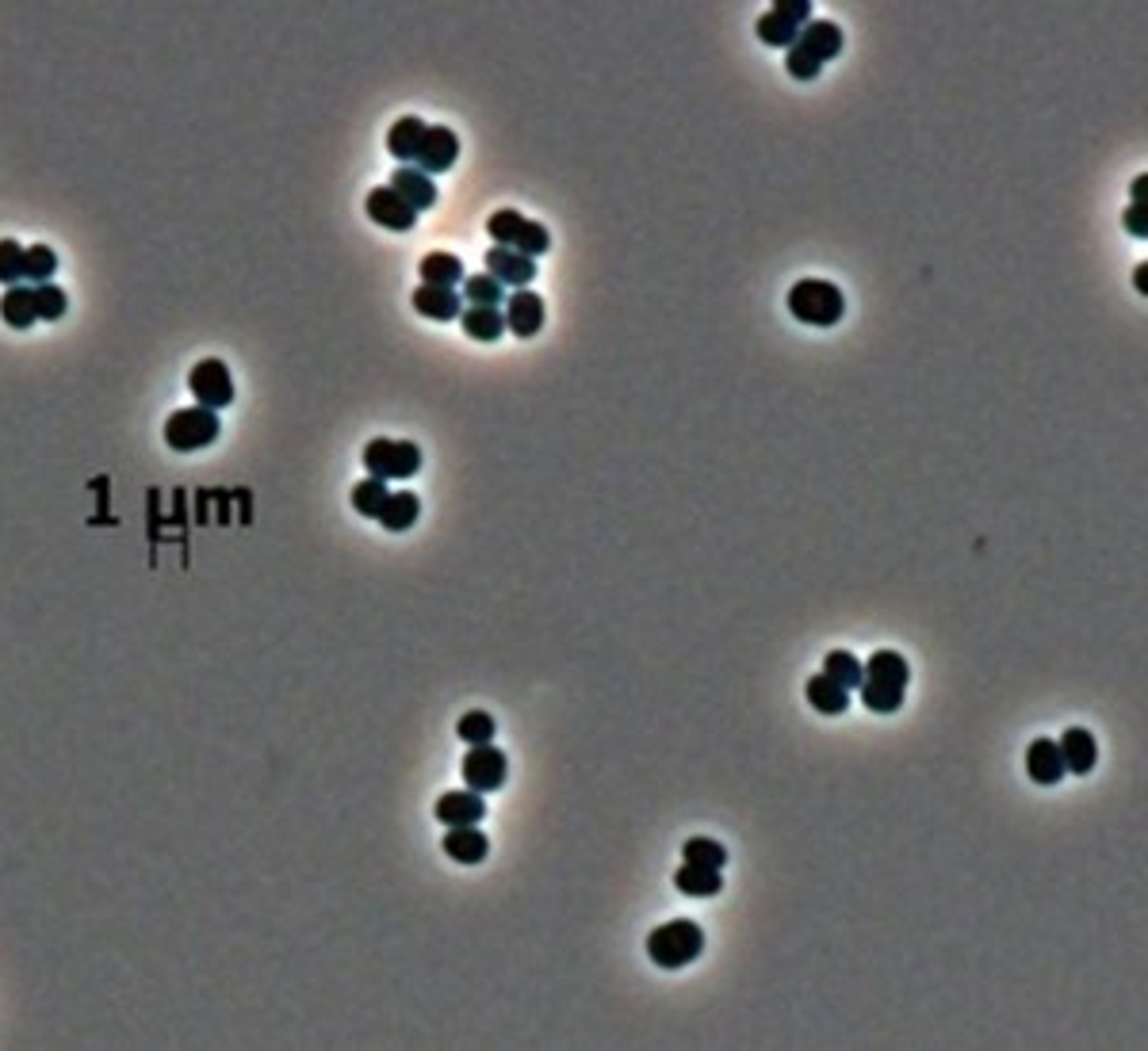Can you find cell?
<instances>
[{
	"mask_svg": "<svg viewBox=\"0 0 1148 1051\" xmlns=\"http://www.w3.org/2000/svg\"><path fill=\"white\" fill-rule=\"evenodd\" d=\"M754 35L762 39L765 46H796V35H801V28H793L789 20H781L777 12H765L759 15V23H754Z\"/></svg>",
	"mask_w": 1148,
	"mask_h": 1051,
	"instance_id": "obj_31",
	"label": "cell"
},
{
	"mask_svg": "<svg viewBox=\"0 0 1148 1051\" xmlns=\"http://www.w3.org/2000/svg\"><path fill=\"white\" fill-rule=\"evenodd\" d=\"M35 311L39 322H62V314L70 311V298L58 283H35Z\"/></svg>",
	"mask_w": 1148,
	"mask_h": 1051,
	"instance_id": "obj_34",
	"label": "cell"
},
{
	"mask_svg": "<svg viewBox=\"0 0 1148 1051\" xmlns=\"http://www.w3.org/2000/svg\"><path fill=\"white\" fill-rule=\"evenodd\" d=\"M364 466H368L372 479H414V474L421 471V448L410 444V440H372L368 448H364Z\"/></svg>",
	"mask_w": 1148,
	"mask_h": 1051,
	"instance_id": "obj_6",
	"label": "cell"
},
{
	"mask_svg": "<svg viewBox=\"0 0 1148 1051\" xmlns=\"http://www.w3.org/2000/svg\"><path fill=\"white\" fill-rule=\"evenodd\" d=\"M544 322H547V306L536 291L521 287L505 298V329H510L513 337H521V340L536 337V333L544 329Z\"/></svg>",
	"mask_w": 1148,
	"mask_h": 1051,
	"instance_id": "obj_9",
	"label": "cell"
},
{
	"mask_svg": "<svg viewBox=\"0 0 1148 1051\" xmlns=\"http://www.w3.org/2000/svg\"><path fill=\"white\" fill-rule=\"evenodd\" d=\"M796 46L804 50L808 57H815L820 65H827L831 57L843 54V28L831 20H812L801 28V35H796Z\"/></svg>",
	"mask_w": 1148,
	"mask_h": 1051,
	"instance_id": "obj_14",
	"label": "cell"
},
{
	"mask_svg": "<svg viewBox=\"0 0 1148 1051\" xmlns=\"http://www.w3.org/2000/svg\"><path fill=\"white\" fill-rule=\"evenodd\" d=\"M862 704L869 707L873 715H893L900 712L904 704V692H908L911 681V665L900 650H873L869 658L862 662Z\"/></svg>",
	"mask_w": 1148,
	"mask_h": 1051,
	"instance_id": "obj_1",
	"label": "cell"
},
{
	"mask_svg": "<svg viewBox=\"0 0 1148 1051\" xmlns=\"http://www.w3.org/2000/svg\"><path fill=\"white\" fill-rule=\"evenodd\" d=\"M789 314L804 325H815V329H831V325L843 322L846 298L827 280H801L789 291Z\"/></svg>",
	"mask_w": 1148,
	"mask_h": 1051,
	"instance_id": "obj_3",
	"label": "cell"
},
{
	"mask_svg": "<svg viewBox=\"0 0 1148 1051\" xmlns=\"http://www.w3.org/2000/svg\"><path fill=\"white\" fill-rule=\"evenodd\" d=\"M674 887L689 898H712L723 891V875H720V869H705V864L681 861V869L674 872Z\"/></svg>",
	"mask_w": 1148,
	"mask_h": 1051,
	"instance_id": "obj_21",
	"label": "cell"
},
{
	"mask_svg": "<svg viewBox=\"0 0 1148 1051\" xmlns=\"http://www.w3.org/2000/svg\"><path fill=\"white\" fill-rule=\"evenodd\" d=\"M701 953H705V929L697 922H689V917H674V922L651 929V937H647V956L659 967H667V971L689 967Z\"/></svg>",
	"mask_w": 1148,
	"mask_h": 1051,
	"instance_id": "obj_2",
	"label": "cell"
},
{
	"mask_svg": "<svg viewBox=\"0 0 1148 1051\" xmlns=\"http://www.w3.org/2000/svg\"><path fill=\"white\" fill-rule=\"evenodd\" d=\"M421 516V502L418 494H410V490H398V494H390L387 502H383L379 516L376 521L383 524L387 532H410L414 521Z\"/></svg>",
	"mask_w": 1148,
	"mask_h": 1051,
	"instance_id": "obj_23",
	"label": "cell"
},
{
	"mask_svg": "<svg viewBox=\"0 0 1148 1051\" xmlns=\"http://www.w3.org/2000/svg\"><path fill=\"white\" fill-rule=\"evenodd\" d=\"M219 432H222L219 413L203 410V406H188V410L169 413V421H165V444H169L173 452H199V448H211L215 440H219Z\"/></svg>",
	"mask_w": 1148,
	"mask_h": 1051,
	"instance_id": "obj_5",
	"label": "cell"
},
{
	"mask_svg": "<svg viewBox=\"0 0 1148 1051\" xmlns=\"http://www.w3.org/2000/svg\"><path fill=\"white\" fill-rule=\"evenodd\" d=\"M463 298H468V306H502L505 287L490 272L463 275Z\"/></svg>",
	"mask_w": 1148,
	"mask_h": 1051,
	"instance_id": "obj_28",
	"label": "cell"
},
{
	"mask_svg": "<svg viewBox=\"0 0 1148 1051\" xmlns=\"http://www.w3.org/2000/svg\"><path fill=\"white\" fill-rule=\"evenodd\" d=\"M1134 280H1137V291H1141V295H1148V264H1137V275H1134Z\"/></svg>",
	"mask_w": 1148,
	"mask_h": 1051,
	"instance_id": "obj_40",
	"label": "cell"
},
{
	"mask_svg": "<svg viewBox=\"0 0 1148 1051\" xmlns=\"http://www.w3.org/2000/svg\"><path fill=\"white\" fill-rule=\"evenodd\" d=\"M410 306L421 318H432V322H456L463 314L460 295H456L452 287H432V283H421V287L414 291Z\"/></svg>",
	"mask_w": 1148,
	"mask_h": 1051,
	"instance_id": "obj_17",
	"label": "cell"
},
{
	"mask_svg": "<svg viewBox=\"0 0 1148 1051\" xmlns=\"http://www.w3.org/2000/svg\"><path fill=\"white\" fill-rule=\"evenodd\" d=\"M494 731L498 723L490 712H468L456 723V734H460V742H468V746H487V742H494Z\"/></svg>",
	"mask_w": 1148,
	"mask_h": 1051,
	"instance_id": "obj_33",
	"label": "cell"
},
{
	"mask_svg": "<svg viewBox=\"0 0 1148 1051\" xmlns=\"http://www.w3.org/2000/svg\"><path fill=\"white\" fill-rule=\"evenodd\" d=\"M460 325L471 340H498L505 333V314L498 306H463Z\"/></svg>",
	"mask_w": 1148,
	"mask_h": 1051,
	"instance_id": "obj_26",
	"label": "cell"
},
{
	"mask_svg": "<svg viewBox=\"0 0 1148 1051\" xmlns=\"http://www.w3.org/2000/svg\"><path fill=\"white\" fill-rule=\"evenodd\" d=\"M188 390L203 410L219 413L222 406L234 402V379H230V367L222 360H199L188 375Z\"/></svg>",
	"mask_w": 1148,
	"mask_h": 1051,
	"instance_id": "obj_7",
	"label": "cell"
},
{
	"mask_svg": "<svg viewBox=\"0 0 1148 1051\" xmlns=\"http://www.w3.org/2000/svg\"><path fill=\"white\" fill-rule=\"evenodd\" d=\"M1121 227H1126V233H1134V238H1148V211L1145 207H1126V214H1121Z\"/></svg>",
	"mask_w": 1148,
	"mask_h": 1051,
	"instance_id": "obj_38",
	"label": "cell"
},
{
	"mask_svg": "<svg viewBox=\"0 0 1148 1051\" xmlns=\"http://www.w3.org/2000/svg\"><path fill=\"white\" fill-rule=\"evenodd\" d=\"M368 219L379 222L383 230L406 233V230H414V222H418V211H414V207L406 203V199L398 196L395 188H387V183H383V188L368 191Z\"/></svg>",
	"mask_w": 1148,
	"mask_h": 1051,
	"instance_id": "obj_10",
	"label": "cell"
},
{
	"mask_svg": "<svg viewBox=\"0 0 1148 1051\" xmlns=\"http://www.w3.org/2000/svg\"><path fill=\"white\" fill-rule=\"evenodd\" d=\"M823 677H831L835 685H843L846 692L862 689V662L858 654H850V650H831L827 658H823Z\"/></svg>",
	"mask_w": 1148,
	"mask_h": 1051,
	"instance_id": "obj_27",
	"label": "cell"
},
{
	"mask_svg": "<svg viewBox=\"0 0 1148 1051\" xmlns=\"http://www.w3.org/2000/svg\"><path fill=\"white\" fill-rule=\"evenodd\" d=\"M681 861L686 864H705V869H720L728 864V849L720 845V841L712 838H689L686 845H681Z\"/></svg>",
	"mask_w": 1148,
	"mask_h": 1051,
	"instance_id": "obj_30",
	"label": "cell"
},
{
	"mask_svg": "<svg viewBox=\"0 0 1148 1051\" xmlns=\"http://www.w3.org/2000/svg\"><path fill=\"white\" fill-rule=\"evenodd\" d=\"M505 773H510V761L498 746H471L468 757H463V784L479 796H490L505 784Z\"/></svg>",
	"mask_w": 1148,
	"mask_h": 1051,
	"instance_id": "obj_8",
	"label": "cell"
},
{
	"mask_svg": "<svg viewBox=\"0 0 1148 1051\" xmlns=\"http://www.w3.org/2000/svg\"><path fill=\"white\" fill-rule=\"evenodd\" d=\"M387 497H390L387 482H383V479H372V474H368L364 482H356V486H353V508H356L361 516H368V521H376Z\"/></svg>",
	"mask_w": 1148,
	"mask_h": 1051,
	"instance_id": "obj_29",
	"label": "cell"
},
{
	"mask_svg": "<svg viewBox=\"0 0 1148 1051\" xmlns=\"http://www.w3.org/2000/svg\"><path fill=\"white\" fill-rule=\"evenodd\" d=\"M1026 773H1030V780L1042 784V788H1053V784H1061L1064 777H1068V773H1064V757H1061V749H1056L1053 738L1030 742Z\"/></svg>",
	"mask_w": 1148,
	"mask_h": 1051,
	"instance_id": "obj_18",
	"label": "cell"
},
{
	"mask_svg": "<svg viewBox=\"0 0 1148 1051\" xmlns=\"http://www.w3.org/2000/svg\"><path fill=\"white\" fill-rule=\"evenodd\" d=\"M440 849H445V856H452L456 864H482L490 853V838L479 826H448Z\"/></svg>",
	"mask_w": 1148,
	"mask_h": 1051,
	"instance_id": "obj_15",
	"label": "cell"
},
{
	"mask_svg": "<svg viewBox=\"0 0 1148 1051\" xmlns=\"http://www.w3.org/2000/svg\"><path fill=\"white\" fill-rule=\"evenodd\" d=\"M58 272V256L50 245H31L23 249V283H50V275Z\"/></svg>",
	"mask_w": 1148,
	"mask_h": 1051,
	"instance_id": "obj_32",
	"label": "cell"
},
{
	"mask_svg": "<svg viewBox=\"0 0 1148 1051\" xmlns=\"http://www.w3.org/2000/svg\"><path fill=\"white\" fill-rule=\"evenodd\" d=\"M421 283H432V287H452L463 283V261L456 253H426L418 264Z\"/></svg>",
	"mask_w": 1148,
	"mask_h": 1051,
	"instance_id": "obj_25",
	"label": "cell"
},
{
	"mask_svg": "<svg viewBox=\"0 0 1148 1051\" xmlns=\"http://www.w3.org/2000/svg\"><path fill=\"white\" fill-rule=\"evenodd\" d=\"M487 272L494 275V280L502 283V287L510 283V287L521 291L525 283L536 280V261H532V256L513 253V249H505V245H494V249L487 253Z\"/></svg>",
	"mask_w": 1148,
	"mask_h": 1051,
	"instance_id": "obj_16",
	"label": "cell"
},
{
	"mask_svg": "<svg viewBox=\"0 0 1148 1051\" xmlns=\"http://www.w3.org/2000/svg\"><path fill=\"white\" fill-rule=\"evenodd\" d=\"M770 12H777L781 20H789L793 28H804V23H812V4H808V0H777Z\"/></svg>",
	"mask_w": 1148,
	"mask_h": 1051,
	"instance_id": "obj_37",
	"label": "cell"
},
{
	"mask_svg": "<svg viewBox=\"0 0 1148 1051\" xmlns=\"http://www.w3.org/2000/svg\"><path fill=\"white\" fill-rule=\"evenodd\" d=\"M785 70H789V77H796V81H815L823 65L815 62V57L804 54L801 46H789L785 50Z\"/></svg>",
	"mask_w": 1148,
	"mask_h": 1051,
	"instance_id": "obj_36",
	"label": "cell"
},
{
	"mask_svg": "<svg viewBox=\"0 0 1148 1051\" xmlns=\"http://www.w3.org/2000/svg\"><path fill=\"white\" fill-rule=\"evenodd\" d=\"M426 130L429 127L418 119V115H403V119L387 130V154L395 157V161H414L421 149V141H426Z\"/></svg>",
	"mask_w": 1148,
	"mask_h": 1051,
	"instance_id": "obj_19",
	"label": "cell"
},
{
	"mask_svg": "<svg viewBox=\"0 0 1148 1051\" xmlns=\"http://www.w3.org/2000/svg\"><path fill=\"white\" fill-rule=\"evenodd\" d=\"M0 283H8V287L23 283V245L12 238L0 241Z\"/></svg>",
	"mask_w": 1148,
	"mask_h": 1051,
	"instance_id": "obj_35",
	"label": "cell"
},
{
	"mask_svg": "<svg viewBox=\"0 0 1148 1051\" xmlns=\"http://www.w3.org/2000/svg\"><path fill=\"white\" fill-rule=\"evenodd\" d=\"M804 696H808V704L815 707V712H823V715L850 712V692H846L843 685H835L831 677H823V673L808 677V685H804Z\"/></svg>",
	"mask_w": 1148,
	"mask_h": 1051,
	"instance_id": "obj_24",
	"label": "cell"
},
{
	"mask_svg": "<svg viewBox=\"0 0 1148 1051\" xmlns=\"http://www.w3.org/2000/svg\"><path fill=\"white\" fill-rule=\"evenodd\" d=\"M1056 749L1064 757V773H1072V777H1087L1099 761V742L1087 727H1068L1056 738Z\"/></svg>",
	"mask_w": 1148,
	"mask_h": 1051,
	"instance_id": "obj_12",
	"label": "cell"
},
{
	"mask_svg": "<svg viewBox=\"0 0 1148 1051\" xmlns=\"http://www.w3.org/2000/svg\"><path fill=\"white\" fill-rule=\"evenodd\" d=\"M456 157H460V138H456V130L429 127L426 141H421V149L414 161H418V172H426V177H440V172L452 169Z\"/></svg>",
	"mask_w": 1148,
	"mask_h": 1051,
	"instance_id": "obj_11",
	"label": "cell"
},
{
	"mask_svg": "<svg viewBox=\"0 0 1148 1051\" xmlns=\"http://www.w3.org/2000/svg\"><path fill=\"white\" fill-rule=\"evenodd\" d=\"M387 188H395L398 196H403L406 203L414 207V211H429V207L437 203V188H432V177H426V172H418V169H395V177H390Z\"/></svg>",
	"mask_w": 1148,
	"mask_h": 1051,
	"instance_id": "obj_22",
	"label": "cell"
},
{
	"mask_svg": "<svg viewBox=\"0 0 1148 1051\" xmlns=\"http://www.w3.org/2000/svg\"><path fill=\"white\" fill-rule=\"evenodd\" d=\"M0 318H4V325H12V329H31V325L39 322L35 287H28V283L8 287L4 298H0Z\"/></svg>",
	"mask_w": 1148,
	"mask_h": 1051,
	"instance_id": "obj_20",
	"label": "cell"
},
{
	"mask_svg": "<svg viewBox=\"0 0 1148 1051\" xmlns=\"http://www.w3.org/2000/svg\"><path fill=\"white\" fill-rule=\"evenodd\" d=\"M487 819V796L479 791H445L437 799V822L445 826H479Z\"/></svg>",
	"mask_w": 1148,
	"mask_h": 1051,
	"instance_id": "obj_13",
	"label": "cell"
},
{
	"mask_svg": "<svg viewBox=\"0 0 1148 1051\" xmlns=\"http://www.w3.org/2000/svg\"><path fill=\"white\" fill-rule=\"evenodd\" d=\"M487 230H490V238H494V245H505L521 256H532V261L552 249V233L540 227V222L525 219L521 211H510V207L490 214Z\"/></svg>",
	"mask_w": 1148,
	"mask_h": 1051,
	"instance_id": "obj_4",
	"label": "cell"
},
{
	"mask_svg": "<svg viewBox=\"0 0 1148 1051\" xmlns=\"http://www.w3.org/2000/svg\"><path fill=\"white\" fill-rule=\"evenodd\" d=\"M1145 199H1148V177L1141 172V177L1134 180V207H1145Z\"/></svg>",
	"mask_w": 1148,
	"mask_h": 1051,
	"instance_id": "obj_39",
	"label": "cell"
}]
</instances>
